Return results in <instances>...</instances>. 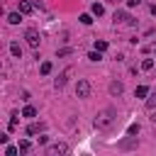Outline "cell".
<instances>
[{"instance_id": "obj_1", "label": "cell", "mask_w": 156, "mask_h": 156, "mask_svg": "<svg viewBox=\"0 0 156 156\" xmlns=\"http://www.w3.org/2000/svg\"><path fill=\"white\" fill-rule=\"evenodd\" d=\"M115 117H117V110L115 107H105V110H100V112L95 115L93 124H95V129H107L115 122Z\"/></svg>"}, {"instance_id": "obj_2", "label": "cell", "mask_w": 156, "mask_h": 156, "mask_svg": "<svg viewBox=\"0 0 156 156\" xmlns=\"http://www.w3.org/2000/svg\"><path fill=\"white\" fill-rule=\"evenodd\" d=\"M76 93H78V98H90V83L86 81V78H81V81H78Z\"/></svg>"}, {"instance_id": "obj_3", "label": "cell", "mask_w": 156, "mask_h": 156, "mask_svg": "<svg viewBox=\"0 0 156 156\" xmlns=\"http://www.w3.org/2000/svg\"><path fill=\"white\" fill-rule=\"evenodd\" d=\"M25 39H27V44H29V46H34V49L39 46V32H37L34 27H29V29L25 32Z\"/></svg>"}, {"instance_id": "obj_4", "label": "cell", "mask_w": 156, "mask_h": 156, "mask_svg": "<svg viewBox=\"0 0 156 156\" xmlns=\"http://www.w3.org/2000/svg\"><path fill=\"white\" fill-rule=\"evenodd\" d=\"M71 76H73V68H64V71H61V76H58L56 81H54V86H56V88H64V86L68 83V78H71Z\"/></svg>"}, {"instance_id": "obj_5", "label": "cell", "mask_w": 156, "mask_h": 156, "mask_svg": "<svg viewBox=\"0 0 156 156\" xmlns=\"http://www.w3.org/2000/svg\"><path fill=\"white\" fill-rule=\"evenodd\" d=\"M61 154H68V146L66 144H51L46 149V156H61Z\"/></svg>"}, {"instance_id": "obj_6", "label": "cell", "mask_w": 156, "mask_h": 156, "mask_svg": "<svg viewBox=\"0 0 156 156\" xmlns=\"http://www.w3.org/2000/svg\"><path fill=\"white\" fill-rule=\"evenodd\" d=\"M122 90H124V86H122L120 81H112V83H110V93H112V95H122Z\"/></svg>"}, {"instance_id": "obj_7", "label": "cell", "mask_w": 156, "mask_h": 156, "mask_svg": "<svg viewBox=\"0 0 156 156\" xmlns=\"http://www.w3.org/2000/svg\"><path fill=\"white\" fill-rule=\"evenodd\" d=\"M34 10V3H29V0H20V12H32Z\"/></svg>"}, {"instance_id": "obj_8", "label": "cell", "mask_w": 156, "mask_h": 156, "mask_svg": "<svg viewBox=\"0 0 156 156\" xmlns=\"http://www.w3.org/2000/svg\"><path fill=\"white\" fill-rule=\"evenodd\" d=\"M115 22H132V17L127 12H115Z\"/></svg>"}, {"instance_id": "obj_9", "label": "cell", "mask_w": 156, "mask_h": 156, "mask_svg": "<svg viewBox=\"0 0 156 156\" xmlns=\"http://www.w3.org/2000/svg\"><path fill=\"white\" fill-rule=\"evenodd\" d=\"M42 129H44V124H42V122H39V124L34 122V124H29V127H27V134H37V132H42Z\"/></svg>"}, {"instance_id": "obj_10", "label": "cell", "mask_w": 156, "mask_h": 156, "mask_svg": "<svg viewBox=\"0 0 156 156\" xmlns=\"http://www.w3.org/2000/svg\"><path fill=\"white\" fill-rule=\"evenodd\" d=\"M20 20H22V17H20V12H10V15H8V22H10V25H20Z\"/></svg>"}, {"instance_id": "obj_11", "label": "cell", "mask_w": 156, "mask_h": 156, "mask_svg": "<svg viewBox=\"0 0 156 156\" xmlns=\"http://www.w3.org/2000/svg\"><path fill=\"white\" fill-rule=\"evenodd\" d=\"M39 71H42V76H49L51 73V61H44L42 66H39Z\"/></svg>"}, {"instance_id": "obj_12", "label": "cell", "mask_w": 156, "mask_h": 156, "mask_svg": "<svg viewBox=\"0 0 156 156\" xmlns=\"http://www.w3.org/2000/svg\"><path fill=\"white\" fill-rule=\"evenodd\" d=\"M88 58H90L93 64H98V61H100V58H103V54H100V51L95 49V51H90V54H88Z\"/></svg>"}, {"instance_id": "obj_13", "label": "cell", "mask_w": 156, "mask_h": 156, "mask_svg": "<svg viewBox=\"0 0 156 156\" xmlns=\"http://www.w3.org/2000/svg\"><path fill=\"white\" fill-rule=\"evenodd\" d=\"M146 107H149V110H154V107H156V93H151V95L146 98Z\"/></svg>"}, {"instance_id": "obj_14", "label": "cell", "mask_w": 156, "mask_h": 156, "mask_svg": "<svg viewBox=\"0 0 156 156\" xmlns=\"http://www.w3.org/2000/svg\"><path fill=\"white\" fill-rule=\"evenodd\" d=\"M10 51H12V56L22 58V49H20V44H12V46H10Z\"/></svg>"}, {"instance_id": "obj_15", "label": "cell", "mask_w": 156, "mask_h": 156, "mask_svg": "<svg viewBox=\"0 0 156 156\" xmlns=\"http://www.w3.org/2000/svg\"><path fill=\"white\" fill-rule=\"evenodd\" d=\"M134 95H136V98H144V95H149V88H146V86H139Z\"/></svg>"}, {"instance_id": "obj_16", "label": "cell", "mask_w": 156, "mask_h": 156, "mask_svg": "<svg viewBox=\"0 0 156 156\" xmlns=\"http://www.w3.org/2000/svg\"><path fill=\"white\" fill-rule=\"evenodd\" d=\"M95 49H98V51H105V49H107V42H105V39H98V42H95Z\"/></svg>"}, {"instance_id": "obj_17", "label": "cell", "mask_w": 156, "mask_h": 156, "mask_svg": "<svg viewBox=\"0 0 156 156\" xmlns=\"http://www.w3.org/2000/svg\"><path fill=\"white\" fill-rule=\"evenodd\" d=\"M22 115H25V117H34V115H37V110H34L32 105H27V107L22 110Z\"/></svg>"}, {"instance_id": "obj_18", "label": "cell", "mask_w": 156, "mask_h": 156, "mask_svg": "<svg viewBox=\"0 0 156 156\" xmlns=\"http://www.w3.org/2000/svg\"><path fill=\"white\" fill-rule=\"evenodd\" d=\"M129 146H134V136H132V139H124V142H120V149H129Z\"/></svg>"}, {"instance_id": "obj_19", "label": "cell", "mask_w": 156, "mask_h": 156, "mask_svg": "<svg viewBox=\"0 0 156 156\" xmlns=\"http://www.w3.org/2000/svg\"><path fill=\"white\" fill-rule=\"evenodd\" d=\"M103 12H105V10H103V5H98V3L93 5V15H98V17H100Z\"/></svg>"}, {"instance_id": "obj_20", "label": "cell", "mask_w": 156, "mask_h": 156, "mask_svg": "<svg viewBox=\"0 0 156 156\" xmlns=\"http://www.w3.org/2000/svg\"><path fill=\"white\" fill-rule=\"evenodd\" d=\"M151 66H154V61H151V58H144V61H142V68H144V71H149Z\"/></svg>"}, {"instance_id": "obj_21", "label": "cell", "mask_w": 156, "mask_h": 156, "mask_svg": "<svg viewBox=\"0 0 156 156\" xmlns=\"http://www.w3.org/2000/svg\"><path fill=\"white\" fill-rule=\"evenodd\" d=\"M17 151H20V149H15V146H8V149H5V156H17Z\"/></svg>"}, {"instance_id": "obj_22", "label": "cell", "mask_w": 156, "mask_h": 156, "mask_svg": "<svg viewBox=\"0 0 156 156\" xmlns=\"http://www.w3.org/2000/svg\"><path fill=\"white\" fill-rule=\"evenodd\" d=\"M81 22H83V25H90L93 17H90V15H81Z\"/></svg>"}, {"instance_id": "obj_23", "label": "cell", "mask_w": 156, "mask_h": 156, "mask_svg": "<svg viewBox=\"0 0 156 156\" xmlns=\"http://www.w3.org/2000/svg\"><path fill=\"white\" fill-rule=\"evenodd\" d=\"M127 132H129V134H139V124H129Z\"/></svg>"}, {"instance_id": "obj_24", "label": "cell", "mask_w": 156, "mask_h": 156, "mask_svg": "<svg viewBox=\"0 0 156 156\" xmlns=\"http://www.w3.org/2000/svg\"><path fill=\"white\" fill-rule=\"evenodd\" d=\"M17 122H20V120H17V112H15V115H12V120H10V129H15Z\"/></svg>"}, {"instance_id": "obj_25", "label": "cell", "mask_w": 156, "mask_h": 156, "mask_svg": "<svg viewBox=\"0 0 156 156\" xmlns=\"http://www.w3.org/2000/svg\"><path fill=\"white\" fill-rule=\"evenodd\" d=\"M20 151H29V142H20Z\"/></svg>"}, {"instance_id": "obj_26", "label": "cell", "mask_w": 156, "mask_h": 156, "mask_svg": "<svg viewBox=\"0 0 156 156\" xmlns=\"http://www.w3.org/2000/svg\"><path fill=\"white\" fill-rule=\"evenodd\" d=\"M139 3H142V0H127V5H129V8H136Z\"/></svg>"}, {"instance_id": "obj_27", "label": "cell", "mask_w": 156, "mask_h": 156, "mask_svg": "<svg viewBox=\"0 0 156 156\" xmlns=\"http://www.w3.org/2000/svg\"><path fill=\"white\" fill-rule=\"evenodd\" d=\"M151 122H154V124H156V110H154V112H151Z\"/></svg>"}, {"instance_id": "obj_28", "label": "cell", "mask_w": 156, "mask_h": 156, "mask_svg": "<svg viewBox=\"0 0 156 156\" xmlns=\"http://www.w3.org/2000/svg\"><path fill=\"white\" fill-rule=\"evenodd\" d=\"M110 3H115V5H117V3H120V0H110Z\"/></svg>"}]
</instances>
